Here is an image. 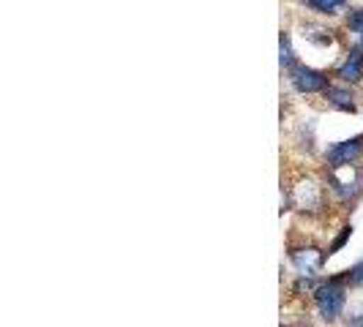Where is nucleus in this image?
<instances>
[{
    "label": "nucleus",
    "instance_id": "2",
    "mask_svg": "<svg viewBox=\"0 0 363 327\" xmlns=\"http://www.w3.org/2000/svg\"><path fill=\"white\" fill-rule=\"evenodd\" d=\"M345 166H330V180H333V191L342 197V200H352L361 194V172L350 169V178H345Z\"/></svg>",
    "mask_w": 363,
    "mask_h": 327
},
{
    "label": "nucleus",
    "instance_id": "6",
    "mask_svg": "<svg viewBox=\"0 0 363 327\" xmlns=\"http://www.w3.org/2000/svg\"><path fill=\"white\" fill-rule=\"evenodd\" d=\"M339 76L345 79V82H358L363 76V52L361 50H355V52L347 54V60L342 63V69H339Z\"/></svg>",
    "mask_w": 363,
    "mask_h": 327
},
{
    "label": "nucleus",
    "instance_id": "4",
    "mask_svg": "<svg viewBox=\"0 0 363 327\" xmlns=\"http://www.w3.org/2000/svg\"><path fill=\"white\" fill-rule=\"evenodd\" d=\"M361 145H363V137H352L347 142L328 147V161H330V166H345V164L355 161V156L361 153Z\"/></svg>",
    "mask_w": 363,
    "mask_h": 327
},
{
    "label": "nucleus",
    "instance_id": "7",
    "mask_svg": "<svg viewBox=\"0 0 363 327\" xmlns=\"http://www.w3.org/2000/svg\"><path fill=\"white\" fill-rule=\"evenodd\" d=\"M325 98L333 104V107L345 109V112H352V109H355L352 96H350L347 91H342V88H325Z\"/></svg>",
    "mask_w": 363,
    "mask_h": 327
},
{
    "label": "nucleus",
    "instance_id": "14",
    "mask_svg": "<svg viewBox=\"0 0 363 327\" xmlns=\"http://www.w3.org/2000/svg\"><path fill=\"white\" fill-rule=\"evenodd\" d=\"M347 327H363V316H355V319H352Z\"/></svg>",
    "mask_w": 363,
    "mask_h": 327
},
{
    "label": "nucleus",
    "instance_id": "5",
    "mask_svg": "<svg viewBox=\"0 0 363 327\" xmlns=\"http://www.w3.org/2000/svg\"><path fill=\"white\" fill-rule=\"evenodd\" d=\"M323 259L325 256L320 254L317 248H298V251H292V265L298 268V272L303 275V278H311L314 272L323 268Z\"/></svg>",
    "mask_w": 363,
    "mask_h": 327
},
{
    "label": "nucleus",
    "instance_id": "3",
    "mask_svg": "<svg viewBox=\"0 0 363 327\" xmlns=\"http://www.w3.org/2000/svg\"><path fill=\"white\" fill-rule=\"evenodd\" d=\"M290 79L301 93H317L328 88L325 76L309 66H290Z\"/></svg>",
    "mask_w": 363,
    "mask_h": 327
},
{
    "label": "nucleus",
    "instance_id": "12",
    "mask_svg": "<svg viewBox=\"0 0 363 327\" xmlns=\"http://www.w3.org/2000/svg\"><path fill=\"white\" fill-rule=\"evenodd\" d=\"M281 66H292V47H290V38L281 36Z\"/></svg>",
    "mask_w": 363,
    "mask_h": 327
},
{
    "label": "nucleus",
    "instance_id": "9",
    "mask_svg": "<svg viewBox=\"0 0 363 327\" xmlns=\"http://www.w3.org/2000/svg\"><path fill=\"white\" fill-rule=\"evenodd\" d=\"M306 6H311L320 14H336L339 8H345L347 0H306Z\"/></svg>",
    "mask_w": 363,
    "mask_h": 327
},
{
    "label": "nucleus",
    "instance_id": "13",
    "mask_svg": "<svg viewBox=\"0 0 363 327\" xmlns=\"http://www.w3.org/2000/svg\"><path fill=\"white\" fill-rule=\"evenodd\" d=\"M347 278H350V281H352L355 287H363V262H358V265H355L352 270L347 272Z\"/></svg>",
    "mask_w": 363,
    "mask_h": 327
},
{
    "label": "nucleus",
    "instance_id": "1",
    "mask_svg": "<svg viewBox=\"0 0 363 327\" xmlns=\"http://www.w3.org/2000/svg\"><path fill=\"white\" fill-rule=\"evenodd\" d=\"M314 300H317V309L325 319H336L342 309H345V287H342V278H330L328 284H320L314 289Z\"/></svg>",
    "mask_w": 363,
    "mask_h": 327
},
{
    "label": "nucleus",
    "instance_id": "10",
    "mask_svg": "<svg viewBox=\"0 0 363 327\" xmlns=\"http://www.w3.org/2000/svg\"><path fill=\"white\" fill-rule=\"evenodd\" d=\"M347 25H350V30L355 33V38H358V50L363 52V8L361 11H352L350 19H347Z\"/></svg>",
    "mask_w": 363,
    "mask_h": 327
},
{
    "label": "nucleus",
    "instance_id": "11",
    "mask_svg": "<svg viewBox=\"0 0 363 327\" xmlns=\"http://www.w3.org/2000/svg\"><path fill=\"white\" fill-rule=\"evenodd\" d=\"M350 235H352V226H345V229H342V235L336 237V240H333V246L328 248V256L336 254V251H339V248H342V246L347 243V237H350Z\"/></svg>",
    "mask_w": 363,
    "mask_h": 327
},
{
    "label": "nucleus",
    "instance_id": "8",
    "mask_svg": "<svg viewBox=\"0 0 363 327\" xmlns=\"http://www.w3.org/2000/svg\"><path fill=\"white\" fill-rule=\"evenodd\" d=\"M295 197H298V205L301 207H314V205H320V194H317V188L306 183V185H298L295 188Z\"/></svg>",
    "mask_w": 363,
    "mask_h": 327
}]
</instances>
